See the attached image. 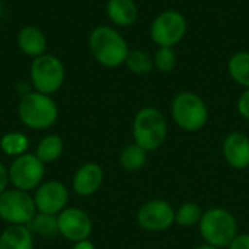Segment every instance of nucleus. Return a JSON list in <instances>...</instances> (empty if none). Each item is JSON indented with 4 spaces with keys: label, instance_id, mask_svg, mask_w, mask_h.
I'll return each mask as SVG.
<instances>
[{
    "label": "nucleus",
    "instance_id": "obj_1",
    "mask_svg": "<svg viewBox=\"0 0 249 249\" xmlns=\"http://www.w3.org/2000/svg\"><path fill=\"white\" fill-rule=\"evenodd\" d=\"M88 44L93 58L107 69H115L124 64L130 51L125 38L108 25L93 28L89 34Z\"/></svg>",
    "mask_w": 249,
    "mask_h": 249
},
{
    "label": "nucleus",
    "instance_id": "obj_2",
    "mask_svg": "<svg viewBox=\"0 0 249 249\" xmlns=\"http://www.w3.org/2000/svg\"><path fill=\"white\" fill-rule=\"evenodd\" d=\"M168 131L166 117L156 107H143L133 118V140L146 152L160 149L168 139Z\"/></svg>",
    "mask_w": 249,
    "mask_h": 249
},
{
    "label": "nucleus",
    "instance_id": "obj_3",
    "mask_svg": "<svg viewBox=\"0 0 249 249\" xmlns=\"http://www.w3.org/2000/svg\"><path fill=\"white\" fill-rule=\"evenodd\" d=\"M198 232L203 242L219 249H225L239 233V225L235 214L223 207L204 210L198 223Z\"/></svg>",
    "mask_w": 249,
    "mask_h": 249
},
{
    "label": "nucleus",
    "instance_id": "obj_4",
    "mask_svg": "<svg viewBox=\"0 0 249 249\" xmlns=\"http://www.w3.org/2000/svg\"><path fill=\"white\" fill-rule=\"evenodd\" d=\"M18 117L25 127L42 131L55 124L58 118V107L50 95L31 90L20 96L18 104Z\"/></svg>",
    "mask_w": 249,
    "mask_h": 249
},
{
    "label": "nucleus",
    "instance_id": "obj_5",
    "mask_svg": "<svg viewBox=\"0 0 249 249\" xmlns=\"http://www.w3.org/2000/svg\"><path fill=\"white\" fill-rule=\"evenodd\" d=\"M171 117L175 125L182 131L197 133L203 130L209 121V108L200 95L196 92L182 90L172 99Z\"/></svg>",
    "mask_w": 249,
    "mask_h": 249
},
{
    "label": "nucleus",
    "instance_id": "obj_6",
    "mask_svg": "<svg viewBox=\"0 0 249 249\" xmlns=\"http://www.w3.org/2000/svg\"><path fill=\"white\" fill-rule=\"evenodd\" d=\"M64 79L66 69L58 57L45 53L32 60L29 69V80L34 90L51 96L60 90Z\"/></svg>",
    "mask_w": 249,
    "mask_h": 249
},
{
    "label": "nucleus",
    "instance_id": "obj_7",
    "mask_svg": "<svg viewBox=\"0 0 249 249\" xmlns=\"http://www.w3.org/2000/svg\"><path fill=\"white\" fill-rule=\"evenodd\" d=\"M7 171L9 182L13 188L31 193L44 182L45 163H42L35 153H25L13 158Z\"/></svg>",
    "mask_w": 249,
    "mask_h": 249
},
{
    "label": "nucleus",
    "instance_id": "obj_8",
    "mask_svg": "<svg viewBox=\"0 0 249 249\" xmlns=\"http://www.w3.org/2000/svg\"><path fill=\"white\" fill-rule=\"evenodd\" d=\"M188 29L185 16L175 10L168 9L160 12L150 23V38L159 47H175L178 45Z\"/></svg>",
    "mask_w": 249,
    "mask_h": 249
},
{
    "label": "nucleus",
    "instance_id": "obj_9",
    "mask_svg": "<svg viewBox=\"0 0 249 249\" xmlns=\"http://www.w3.org/2000/svg\"><path fill=\"white\" fill-rule=\"evenodd\" d=\"M34 197L28 191L7 188L0 196V219L7 225H28L36 214Z\"/></svg>",
    "mask_w": 249,
    "mask_h": 249
},
{
    "label": "nucleus",
    "instance_id": "obj_10",
    "mask_svg": "<svg viewBox=\"0 0 249 249\" xmlns=\"http://www.w3.org/2000/svg\"><path fill=\"white\" fill-rule=\"evenodd\" d=\"M136 220L140 229L146 232H165L175 225V209L168 200L152 198L139 207Z\"/></svg>",
    "mask_w": 249,
    "mask_h": 249
},
{
    "label": "nucleus",
    "instance_id": "obj_11",
    "mask_svg": "<svg viewBox=\"0 0 249 249\" xmlns=\"http://www.w3.org/2000/svg\"><path fill=\"white\" fill-rule=\"evenodd\" d=\"M34 203L38 213L45 214H60L69 204L70 193L66 184L57 179L44 181L34 191Z\"/></svg>",
    "mask_w": 249,
    "mask_h": 249
},
{
    "label": "nucleus",
    "instance_id": "obj_12",
    "mask_svg": "<svg viewBox=\"0 0 249 249\" xmlns=\"http://www.w3.org/2000/svg\"><path fill=\"white\" fill-rule=\"evenodd\" d=\"M58 233L69 242H80L89 239L93 231L90 216L79 207H66L57 214Z\"/></svg>",
    "mask_w": 249,
    "mask_h": 249
},
{
    "label": "nucleus",
    "instance_id": "obj_13",
    "mask_svg": "<svg viewBox=\"0 0 249 249\" xmlns=\"http://www.w3.org/2000/svg\"><path fill=\"white\" fill-rule=\"evenodd\" d=\"M222 156L225 162L236 169L249 168V136L242 131H231L222 142Z\"/></svg>",
    "mask_w": 249,
    "mask_h": 249
},
{
    "label": "nucleus",
    "instance_id": "obj_14",
    "mask_svg": "<svg viewBox=\"0 0 249 249\" xmlns=\"http://www.w3.org/2000/svg\"><path fill=\"white\" fill-rule=\"evenodd\" d=\"M105 174L99 163L86 162L76 169L71 179V190L79 197H90L101 190Z\"/></svg>",
    "mask_w": 249,
    "mask_h": 249
},
{
    "label": "nucleus",
    "instance_id": "obj_15",
    "mask_svg": "<svg viewBox=\"0 0 249 249\" xmlns=\"http://www.w3.org/2000/svg\"><path fill=\"white\" fill-rule=\"evenodd\" d=\"M18 48L28 57L36 58L45 54L47 50V38L45 34L38 26H23L16 36Z\"/></svg>",
    "mask_w": 249,
    "mask_h": 249
},
{
    "label": "nucleus",
    "instance_id": "obj_16",
    "mask_svg": "<svg viewBox=\"0 0 249 249\" xmlns=\"http://www.w3.org/2000/svg\"><path fill=\"white\" fill-rule=\"evenodd\" d=\"M105 10L108 19L121 28L134 25L139 18V7L133 0H108Z\"/></svg>",
    "mask_w": 249,
    "mask_h": 249
},
{
    "label": "nucleus",
    "instance_id": "obj_17",
    "mask_svg": "<svg viewBox=\"0 0 249 249\" xmlns=\"http://www.w3.org/2000/svg\"><path fill=\"white\" fill-rule=\"evenodd\" d=\"M0 249H34V235L25 225H9L0 233Z\"/></svg>",
    "mask_w": 249,
    "mask_h": 249
},
{
    "label": "nucleus",
    "instance_id": "obj_18",
    "mask_svg": "<svg viewBox=\"0 0 249 249\" xmlns=\"http://www.w3.org/2000/svg\"><path fill=\"white\" fill-rule=\"evenodd\" d=\"M64 152V142L58 134H45L36 144L35 156L42 163H53L61 158Z\"/></svg>",
    "mask_w": 249,
    "mask_h": 249
},
{
    "label": "nucleus",
    "instance_id": "obj_19",
    "mask_svg": "<svg viewBox=\"0 0 249 249\" xmlns=\"http://www.w3.org/2000/svg\"><path fill=\"white\" fill-rule=\"evenodd\" d=\"M147 153L149 152H146L143 147H140L139 144H136L133 142L123 147V150L120 152L118 160L124 171L137 172L142 168H144V165L147 162Z\"/></svg>",
    "mask_w": 249,
    "mask_h": 249
},
{
    "label": "nucleus",
    "instance_id": "obj_20",
    "mask_svg": "<svg viewBox=\"0 0 249 249\" xmlns=\"http://www.w3.org/2000/svg\"><path fill=\"white\" fill-rule=\"evenodd\" d=\"M228 71L231 79L242 86L249 88V51H238L228 61Z\"/></svg>",
    "mask_w": 249,
    "mask_h": 249
},
{
    "label": "nucleus",
    "instance_id": "obj_21",
    "mask_svg": "<svg viewBox=\"0 0 249 249\" xmlns=\"http://www.w3.org/2000/svg\"><path fill=\"white\" fill-rule=\"evenodd\" d=\"M29 139L26 134L20 131H9L0 139V150L9 158H18L20 155L28 153Z\"/></svg>",
    "mask_w": 249,
    "mask_h": 249
},
{
    "label": "nucleus",
    "instance_id": "obj_22",
    "mask_svg": "<svg viewBox=\"0 0 249 249\" xmlns=\"http://www.w3.org/2000/svg\"><path fill=\"white\" fill-rule=\"evenodd\" d=\"M32 235L45 238V239H54L58 233V223L57 216L54 214H45V213H36L35 217L26 225Z\"/></svg>",
    "mask_w": 249,
    "mask_h": 249
},
{
    "label": "nucleus",
    "instance_id": "obj_23",
    "mask_svg": "<svg viewBox=\"0 0 249 249\" xmlns=\"http://www.w3.org/2000/svg\"><path fill=\"white\" fill-rule=\"evenodd\" d=\"M203 207L196 201H185L178 209H175V223L184 229L198 226L203 217Z\"/></svg>",
    "mask_w": 249,
    "mask_h": 249
},
{
    "label": "nucleus",
    "instance_id": "obj_24",
    "mask_svg": "<svg viewBox=\"0 0 249 249\" xmlns=\"http://www.w3.org/2000/svg\"><path fill=\"white\" fill-rule=\"evenodd\" d=\"M124 64L127 66V69L139 76H144L149 74L153 69V57H150L146 51L143 50H130L127 54V58L124 61Z\"/></svg>",
    "mask_w": 249,
    "mask_h": 249
},
{
    "label": "nucleus",
    "instance_id": "obj_25",
    "mask_svg": "<svg viewBox=\"0 0 249 249\" xmlns=\"http://www.w3.org/2000/svg\"><path fill=\"white\" fill-rule=\"evenodd\" d=\"M155 69L160 73H171L178 64L177 51L172 47H159L153 55Z\"/></svg>",
    "mask_w": 249,
    "mask_h": 249
},
{
    "label": "nucleus",
    "instance_id": "obj_26",
    "mask_svg": "<svg viewBox=\"0 0 249 249\" xmlns=\"http://www.w3.org/2000/svg\"><path fill=\"white\" fill-rule=\"evenodd\" d=\"M236 108H238L239 115H241L244 120L249 121V88L248 89H245V90L241 93V96L238 98Z\"/></svg>",
    "mask_w": 249,
    "mask_h": 249
},
{
    "label": "nucleus",
    "instance_id": "obj_27",
    "mask_svg": "<svg viewBox=\"0 0 249 249\" xmlns=\"http://www.w3.org/2000/svg\"><path fill=\"white\" fill-rule=\"evenodd\" d=\"M226 249H249V232L238 233Z\"/></svg>",
    "mask_w": 249,
    "mask_h": 249
},
{
    "label": "nucleus",
    "instance_id": "obj_28",
    "mask_svg": "<svg viewBox=\"0 0 249 249\" xmlns=\"http://www.w3.org/2000/svg\"><path fill=\"white\" fill-rule=\"evenodd\" d=\"M10 182H9V171L7 166L0 160V196L9 188Z\"/></svg>",
    "mask_w": 249,
    "mask_h": 249
},
{
    "label": "nucleus",
    "instance_id": "obj_29",
    "mask_svg": "<svg viewBox=\"0 0 249 249\" xmlns=\"http://www.w3.org/2000/svg\"><path fill=\"white\" fill-rule=\"evenodd\" d=\"M71 249H96L95 244L89 239H85V241H80V242H76L73 244V248Z\"/></svg>",
    "mask_w": 249,
    "mask_h": 249
},
{
    "label": "nucleus",
    "instance_id": "obj_30",
    "mask_svg": "<svg viewBox=\"0 0 249 249\" xmlns=\"http://www.w3.org/2000/svg\"><path fill=\"white\" fill-rule=\"evenodd\" d=\"M194 249H219V248H216V247H213V245H210V244L201 242L200 245H197Z\"/></svg>",
    "mask_w": 249,
    "mask_h": 249
},
{
    "label": "nucleus",
    "instance_id": "obj_31",
    "mask_svg": "<svg viewBox=\"0 0 249 249\" xmlns=\"http://www.w3.org/2000/svg\"><path fill=\"white\" fill-rule=\"evenodd\" d=\"M134 249H144V248H134Z\"/></svg>",
    "mask_w": 249,
    "mask_h": 249
},
{
    "label": "nucleus",
    "instance_id": "obj_32",
    "mask_svg": "<svg viewBox=\"0 0 249 249\" xmlns=\"http://www.w3.org/2000/svg\"><path fill=\"white\" fill-rule=\"evenodd\" d=\"M248 169H249V168H248Z\"/></svg>",
    "mask_w": 249,
    "mask_h": 249
}]
</instances>
